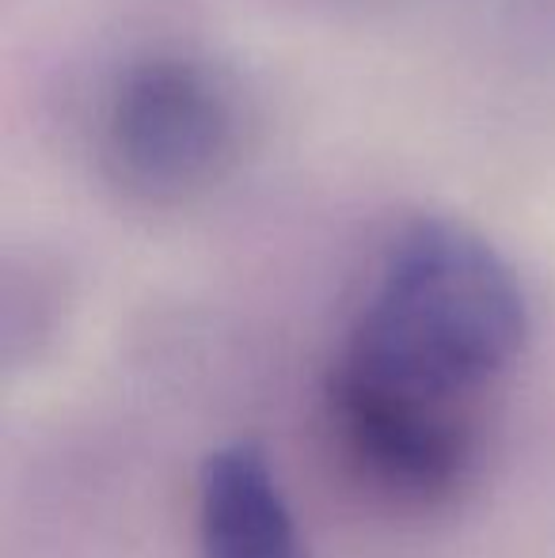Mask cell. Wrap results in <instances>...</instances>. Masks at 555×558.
Returning <instances> with one entry per match:
<instances>
[{
  "label": "cell",
  "instance_id": "obj_1",
  "mask_svg": "<svg viewBox=\"0 0 555 558\" xmlns=\"http://www.w3.org/2000/svg\"><path fill=\"white\" fill-rule=\"evenodd\" d=\"M526 331V293L506 258L464 225L415 221L388 243L327 380L468 411Z\"/></svg>",
  "mask_w": 555,
  "mask_h": 558
},
{
  "label": "cell",
  "instance_id": "obj_2",
  "mask_svg": "<svg viewBox=\"0 0 555 558\" xmlns=\"http://www.w3.org/2000/svg\"><path fill=\"white\" fill-rule=\"evenodd\" d=\"M244 99L209 61L153 53L107 92L99 156L114 186L141 202H186L217 186L244 153Z\"/></svg>",
  "mask_w": 555,
  "mask_h": 558
},
{
  "label": "cell",
  "instance_id": "obj_3",
  "mask_svg": "<svg viewBox=\"0 0 555 558\" xmlns=\"http://www.w3.org/2000/svg\"><path fill=\"white\" fill-rule=\"evenodd\" d=\"M327 411L347 460L388 498L437 506L468 478L475 441L464 407L327 380Z\"/></svg>",
  "mask_w": 555,
  "mask_h": 558
},
{
  "label": "cell",
  "instance_id": "obj_4",
  "mask_svg": "<svg viewBox=\"0 0 555 558\" xmlns=\"http://www.w3.org/2000/svg\"><path fill=\"white\" fill-rule=\"evenodd\" d=\"M202 558H304L297 524L260 445L217 448L198 478Z\"/></svg>",
  "mask_w": 555,
  "mask_h": 558
}]
</instances>
